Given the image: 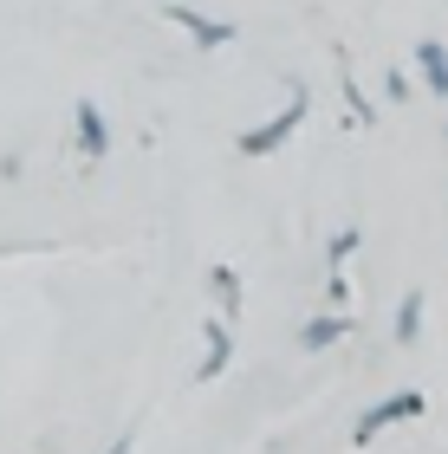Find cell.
I'll return each instance as SVG.
<instances>
[{"label":"cell","instance_id":"5","mask_svg":"<svg viewBox=\"0 0 448 454\" xmlns=\"http://www.w3.org/2000/svg\"><path fill=\"white\" fill-rule=\"evenodd\" d=\"M344 332H351V325H344V318H312V325H305V332H299V344H305V350H325V344H338Z\"/></svg>","mask_w":448,"mask_h":454},{"label":"cell","instance_id":"4","mask_svg":"<svg viewBox=\"0 0 448 454\" xmlns=\"http://www.w3.org/2000/svg\"><path fill=\"white\" fill-rule=\"evenodd\" d=\"M78 150H85V156L111 150V130H105V117H98V105H78Z\"/></svg>","mask_w":448,"mask_h":454},{"label":"cell","instance_id":"2","mask_svg":"<svg viewBox=\"0 0 448 454\" xmlns=\"http://www.w3.org/2000/svg\"><path fill=\"white\" fill-rule=\"evenodd\" d=\"M299 123H305V91H293V105L279 111V117H267L260 130H248V137H240V156H273L279 143H287V137L299 130Z\"/></svg>","mask_w":448,"mask_h":454},{"label":"cell","instance_id":"1","mask_svg":"<svg viewBox=\"0 0 448 454\" xmlns=\"http://www.w3.org/2000/svg\"><path fill=\"white\" fill-rule=\"evenodd\" d=\"M416 416H422V389H397V396H383V403H371V409H364L351 435H358V448H371V442L383 435V428H397V422H416Z\"/></svg>","mask_w":448,"mask_h":454},{"label":"cell","instance_id":"9","mask_svg":"<svg viewBox=\"0 0 448 454\" xmlns=\"http://www.w3.org/2000/svg\"><path fill=\"white\" fill-rule=\"evenodd\" d=\"M215 293H221V305H234L240 293H234V273H228V266H215Z\"/></svg>","mask_w":448,"mask_h":454},{"label":"cell","instance_id":"7","mask_svg":"<svg viewBox=\"0 0 448 454\" xmlns=\"http://www.w3.org/2000/svg\"><path fill=\"white\" fill-rule=\"evenodd\" d=\"M416 332H422V293H410V299H403V312H397V338L416 344Z\"/></svg>","mask_w":448,"mask_h":454},{"label":"cell","instance_id":"6","mask_svg":"<svg viewBox=\"0 0 448 454\" xmlns=\"http://www.w3.org/2000/svg\"><path fill=\"white\" fill-rule=\"evenodd\" d=\"M416 59H422V72H429V85H436V91L448 98V52H442V46H436V39H429V46H422Z\"/></svg>","mask_w":448,"mask_h":454},{"label":"cell","instance_id":"11","mask_svg":"<svg viewBox=\"0 0 448 454\" xmlns=\"http://www.w3.org/2000/svg\"><path fill=\"white\" fill-rule=\"evenodd\" d=\"M111 454H130V435H124V442H117V448H111Z\"/></svg>","mask_w":448,"mask_h":454},{"label":"cell","instance_id":"10","mask_svg":"<svg viewBox=\"0 0 448 454\" xmlns=\"http://www.w3.org/2000/svg\"><path fill=\"white\" fill-rule=\"evenodd\" d=\"M351 247H358V234H338V240H332V266L351 260Z\"/></svg>","mask_w":448,"mask_h":454},{"label":"cell","instance_id":"3","mask_svg":"<svg viewBox=\"0 0 448 454\" xmlns=\"http://www.w3.org/2000/svg\"><path fill=\"white\" fill-rule=\"evenodd\" d=\"M169 20H176V27H189L201 46H228V39H234V27H221V20H201L195 7H169Z\"/></svg>","mask_w":448,"mask_h":454},{"label":"cell","instance_id":"8","mask_svg":"<svg viewBox=\"0 0 448 454\" xmlns=\"http://www.w3.org/2000/svg\"><path fill=\"white\" fill-rule=\"evenodd\" d=\"M208 364H201V377H221V370H228V332H221V325H215V332H208Z\"/></svg>","mask_w":448,"mask_h":454}]
</instances>
